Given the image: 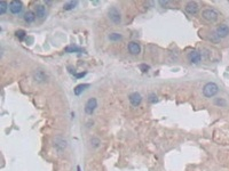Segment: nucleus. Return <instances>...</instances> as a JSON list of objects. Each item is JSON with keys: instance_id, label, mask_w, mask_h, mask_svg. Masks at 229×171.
Instances as JSON below:
<instances>
[{"instance_id": "obj_19", "label": "nucleus", "mask_w": 229, "mask_h": 171, "mask_svg": "<svg viewBox=\"0 0 229 171\" xmlns=\"http://www.w3.org/2000/svg\"><path fill=\"white\" fill-rule=\"evenodd\" d=\"M214 104H216V105H220V106H226V105H227L226 100H225V99H222V98H216V102H214Z\"/></svg>"}, {"instance_id": "obj_7", "label": "nucleus", "mask_w": 229, "mask_h": 171, "mask_svg": "<svg viewBox=\"0 0 229 171\" xmlns=\"http://www.w3.org/2000/svg\"><path fill=\"white\" fill-rule=\"evenodd\" d=\"M128 98H130L131 104L135 107L139 106L141 104V102H142V97H141V95L139 94V93H132Z\"/></svg>"}, {"instance_id": "obj_4", "label": "nucleus", "mask_w": 229, "mask_h": 171, "mask_svg": "<svg viewBox=\"0 0 229 171\" xmlns=\"http://www.w3.org/2000/svg\"><path fill=\"white\" fill-rule=\"evenodd\" d=\"M96 107H97V100H96V98H90L86 102V105H85V112H86V114L92 115V114L94 113V111L96 110Z\"/></svg>"}, {"instance_id": "obj_5", "label": "nucleus", "mask_w": 229, "mask_h": 171, "mask_svg": "<svg viewBox=\"0 0 229 171\" xmlns=\"http://www.w3.org/2000/svg\"><path fill=\"white\" fill-rule=\"evenodd\" d=\"M22 8H23V5H22V2L18 1V0H13V1L9 4V10L13 14H20Z\"/></svg>"}, {"instance_id": "obj_23", "label": "nucleus", "mask_w": 229, "mask_h": 171, "mask_svg": "<svg viewBox=\"0 0 229 171\" xmlns=\"http://www.w3.org/2000/svg\"><path fill=\"white\" fill-rule=\"evenodd\" d=\"M92 143H93V146H94V147H96V146L99 145L100 141H99V139H96V138H94V139H92Z\"/></svg>"}, {"instance_id": "obj_21", "label": "nucleus", "mask_w": 229, "mask_h": 171, "mask_svg": "<svg viewBox=\"0 0 229 171\" xmlns=\"http://www.w3.org/2000/svg\"><path fill=\"white\" fill-rule=\"evenodd\" d=\"M139 67L141 68V71H142V72H147L148 70L150 68V67H149V66H148L147 64H141V65H140V66H139Z\"/></svg>"}, {"instance_id": "obj_16", "label": "nucleus", "mask_w": 229, "mask_h": 171, "mask_svg": "<svg viewBox=\"0 0 229 171\" xmlns=\"http://www.w3.org/2000/svg\"><path fill=\"white\" fill-rule=\"evenodd\" d=\"M121 39H123V35H121L120 33H117V32L111 33L109 35V40H110V41H119Z\"/></svg>"}, {"instance_id": "obj_20", "label": "nucleus", "mask_w": 229, "mask_h": 171, "mask_svg": "<svg viewBox=\"0 0 229 171\" xmlns=\"http://www.w3.org/2000/svg\"><path fill=\"white\" fill-rule=\"evenodd\" d=\"M25 31L24 30H18V31H16V37H17L18 39H24V37H25Z\"/></svg>"}, {"instance_id": "obj_9", "label": "nucleus", "mask_w": 229, "mask_h": 171, "mask_svg": "<svg viewBox=\"0 0 229 171\" xmlns=\"http://www.w3.org/2000/svg\"><path fill=\"white\" fill-rule=\"evenodd\" d=\"M186 12L189 15H196L197 12H198V5L194 2V1H190L186 5Z\"/></svg>"}, {"instance_id": "obj_8", "label": "nucleus", "mask_w": 229, "mask_h": 171, "mask_svg": "<svg viewBox=\"0 0 229 171\" xmlns=\"http://www.w3.org/2000/svg\"><path fill=\"white\" fill-rule=\"evenodd\" d=\"M200 58H202L200 54H199L198 51H196V50H193V51H190V53L188 54V60H189L190 63L197 64V63H199V62H200Z\"/></svg>"}, {"instance_id": "obj_14", "label": "nucleus", "mask_w": 229, "mask_h": 171, "mask_svg": "<svg viewBox=\"0 0 229 171\" xmlns=\"http://www.w3.org/2000/svg\"><path fill=\"white\" fill-rule=\"evenodd\" d=\"M90 87V85H87V83H84V85H78L76 88H74V95H77V96H79V95L82 94V91L86 89V88H88Z\"/></svg>"}, {"instance_id": "obj_11", "label": "nucleus", "mask_w": 229, "mask_h": 171, "mask_svg": "<svg viewBox=\"0 0 229 171\" xmlns=\"http://www.w3.org/2000/svg\"><path fill=\"white\" fill-rule=\"evenodd\" d=\"M33 79H35L37 82H45L46 81V73L41 71V70H36L35 73H33Z\"/></svg>"}, {"instance_id": "obj_12", "label": "nucleus", "mask_w": 229, "mask_h": 171, "mask_svg": "<svg viewBox=\"0 0 229 171\" xmlns=\"http://www.w3.org/2000/svg\"><path fill=\"white\" fill-rule=\"evenodd\" d=\"M36 15L39 17V18H44L46 16V8L43 5H37L36 6Z\"/></svg>"}, {"instance_id": "obj_13", "label": "nucleus", "mask_w": 229, "mask_h": 171, "mask_svg": "<svg viewBox=\"0 0 229 171\" xmlns=\"http://www.w3.org/2000/svg\"><path fill=\"white\" fill-rule=\"evenodd\" d=\"M36 13H33V12H28V13L24 14V21L26 22V23H32V22L36 20Z\"/></svg>"}, {"instance_id": "obj_2", "label": "nucleus", "mask_w": 229, "mask_h": 171, "mask_svg": "<svg viewBox=\"0 0 229 171\" xmlns=\"http://www.w3.org/2000/svg\"><path fill=\"white\" fill-rule=\"evenodd\" d=\"M108 16L110 18V21L113 22V24H120L121 22V15L120 12L116 8V7H111V8L108 10Z\"/></svg>"}, {"instance_id": "obj_6", "label": "nucleus", "mask_w": 229, "mask_h": 171, "mask_svg": "<svg viewBox=\"0 0 229 171\" xmlns=\"http://www.w3.org/2000/svg\"><path fill=\"white\" fill-rule=\"evenodd\" d=\"M216 35H218L219 38H226V37L229 34L228 25H226V24H221L220 26H218V27H216Z\"/></svg>"}, {"instance_id": "obj_15", "label": "nucleus", "mask_w": 229, "mask_h": 171, "mask_svg": "<svg viewBox=\"0 0 229 171\" xmlns=\"http://www.w3.org/2000/svg\"><path fill=\"white\" fill-rule=\"evenodd\" d=\"M77 5H78V1H69V2L64 4L63 8H64V10H71V9H74Z\"/></svg>"}, {"instance_id": "obj_18", "label": "nucleus", "mask_w": 229, "mask_h": 171, "mask_svg": "<svg viewBox=\"0 0 229 171\" xmlns=\"http://www.w3.org/2000/svg\"><path fill=\"white\" fill-rule=\"evenodd\" d=\"M7 7H8V4H7L6 1H1V2H0V14H1V15H4V14L6 13Z\"/></svg>"}, {"instance_id": "obj_24", "label": "nucleus", "mask_w": 229, "mask_h": 171, "mask_svg": "<svg viewBox=\"0 0 229 171\" xmlns=\"http://www.w3.org/2000/svg\"><path fill=\"white\" fill-rule=\"evenodd\" d=\"M85 74H86V73H80V74H76V77H77V78H82Z\"/></svg>"}, {"instance_id": "obj_10", "label": "nucleus", "mask_w": 229, "mask_h": 171, "mask_svg": "<svg viewBox=\"0 0 229 171\" xmlns=\"http://www.w3.org/2000/svg\"><path fill=\"white\" fill-rule=\"evenodd\" d=\"M127 48H128V51H130L132 55H138V54H140V51H141L140 45L138 42H135V41H132V42L128 43Z\"/></svg>"}, {"instance_id": "obj_22", "label": "nucleus", "mask_w": 229, "mask_h": 171, "mask_svg": "<svg viewBox=\"0 0 229 171\" xmlns=\"http://www.w3.org/2000/svg\"><path fill=\"white\" fill-rule=\"evenodd\" d=\"M149 100L151 103H155V102H157V96H156L155 94H151L150 96H149Z\"/></svg>"}, {"instance_id": "obj_1", "label": "nucleus", "mask_w": 229, "mask_h": 171, "mask_svg": "<svg viewBox=\"0 0 229 171\" xmlns=\"http://www.w3.org/2000/svg\"><path fill=\"white\" fill-rule=\"evenodd\" d=\"M218 91H219V87H218V85L214 83V82H208V83H206V85L204 86V88H203L204 96H205V97H208V98L216 96V95L218 94Z\"/></svg>"}, {"instance_id": "obj_3", "label": "nucleus", "mask_w": 229, "mask_h": 171, "mask_svg": "<svg viewBox=\"0 0 229 171\" xmlns=\"http://www.w3.org/2000/svg\"><path fill=\"white\" fill-rule=\"evenodd\" d=\"M202 16H203L204 20H206L208 22H211V23H213V22H216L218 20V13L214 9H205L202 13Z\"/></svg>"}, {"instance_id": "obj_17", "label": "nucleus", "mask_w": 229, "mask_h": 171, "mask_svg": "<svg viewBox=\"0 0 229 171\" xmlns=\"http://www.w3.org/2000/svg\"><path fill=\"white\" fill-rule=\"evenodd\" d=\"M65 51L67 53H82V49L77 46H68L65 48Z\"/></svg>"}]
</instances>
